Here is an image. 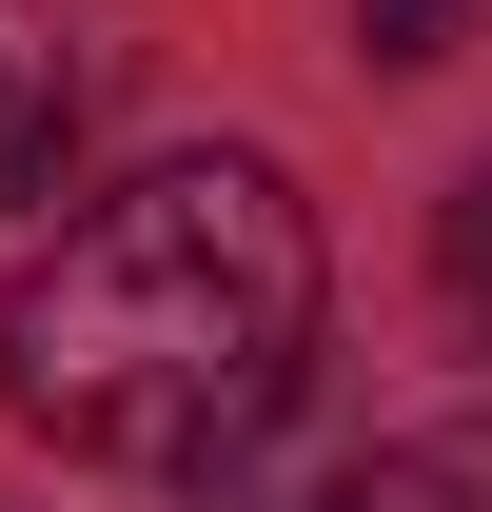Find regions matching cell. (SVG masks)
<instances>
[{"instance_id": "1", "label": "cell", "mask_w": 492, "mask_h": 512, "mask_svg": "<svg viewBox=\"0 0 492 512\" xmlns=\"http://www.w3.org/2000/svg\"><path fill=\"white\" fill-rule=\"evenodd\" d=\"M315 375V217L276 158H158L99 217H60V256L0 316V394L20 434L99 453V473H217L296 414Z\"/></svg>"}, {"instance_id": "2", "label": "cell", "mask_w": 492, "mask_h": 512, "mask_svg": "<svg viewBox=\"0 0 492 512\" xmlns=\"http://www.w3.org/2000/svg\"><path fill=\"white\" fill-rule=\"evenodd\" d=\"M60 158H79V20L60 0H0V217L60 197Z\"/></svg>"}, {"instance_id": "3", "label": "cell", "mask_w": 492, "mask_h": 512, "mask_svg": "<svg viewBox=\"0 0 492 512\" xmlns=\"http://www.w3.org/2000/svg\"><path fill=\"white\" fill-rule=\"evenodd\" d=\"M315 512H492V434H414V453H374V473H335Z\"/></svg>"}, {"instance_id": "4", "label": "cell", "mask_w": 492, "mask_h": 512, "mask_svg": "<svg viewBox=\"0 0 492 512\" xmlns=\"http://www.w3.org/2000/svg\"><path fill=\"white\" fill-rule=\"evenodd\" d=\"M433 20H453V0H374V60H433Z\"/></svg>"}, {"instance_id": "5", "label": "cell", "mask_w": 492, "mask_h": 512, "mask_svg": "<svg viewBox=\"0 0 492 512\" xmlns=\"http://www.w3.org/2000/svg\"><path fill=\"white\" fill-rule=\"evenodd\" d=\"M453 276H473V296H492V178L453 197Z\"/></svg>"}]
</instances>
